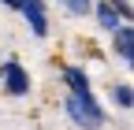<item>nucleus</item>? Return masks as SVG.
Listing matches in <instances>:
<instances>
[{
	"instance_id": "0eeeda50",
	"label": "nucleus",
	"mask_w": 134,
	"mask_h": 130,
	"mask_svg": "<svg viewBox=\"0 0 134 130\" xmlns=\"http://www.w3.org/2000/svg\"><path fill=\"white\" fill-rule=\"evenodd\" d=\"M63 4H67L71 15H86V11H90V0H63Z\"/></svg>"
},
{
	"instance_id": "20e7f679",
	"label": "nucleus",
	"mask_w": 134,
	"mask_h": 130,
	"mask_svg": "<svg viewBox=\"0 0 134 130\" xmlns=\"http://www.w3.org/2000/svg\"><path fill=\"white\" fill-rule=\"evenodd\" d=\"M112 34H115V48H119V60H123V63H130V60H134V30H130L127 22H119V26L112 30Z\"/></svg>"
},
{
	"instance_id": "7ed1b4c3",
	"label": "nucleus",
	"mask_w": 134,
	"mask_h": 130,
	"mask_svg": "<svg viewBox=\"0 0 134 130\" xmlns=\"http://www.w3.org/2000/svg\"><path fill=\"white\" fill-rule=\"evenodd\" d=\"M23 15H26V22H30V30H34V34H37V37H45L48 34V19H45V4H41V0H23Z\"/></svg>"
},
{
	"instance_id": "1a4fd4ad",
	"label": "nucleus",
	"mask_w": 134,
	"mask_h": 130,
	"mask_svg": "<svg viewBox=\"0 0 134 130\" xmlns=\"http://www.w3.org/2000/svg\"><path fill=\"white\" fill-rule=\"evenodd\" d=\"M112 8H119V15L127 19V15H130V0H112Z\"/></svg>"
},
{
	"instance_id": "6e6552de",
	"label": "nucleus",
	"mask_w": 134,
	"mask_h": 130,
	"mask_svg": "<svg viewBox=\"0 0 134 130\" xmlns=\"http://www.w3.org/2000/svg\"><path fill=\"white\" fill-rule=\"evenodd\" d=\"M115 101H119L123 108H130V101H134V97H130V86H119V89H115Z\"/></svg>"
},
{
	"instance_id": "f257e3e1",
	"label": "nucleus",
	"mask_w": 134,
	"mask_h": 130,
	"mask_svg": "<svg viewBox=\"0 0 134 130\" xmlns=\"http://www.w3.org/2000/svg\"><path fill=\"white\" fill-rule=\"evenodd\" d=\"M67 111H71V119L78 126H86V130L104 126V111L97 108L93 93H71V97H67Z\"/></svg>"
},
{
	"instance_id": "f03ea898",
	"label": "nucleus",
	"mask_w": 134,
	"mask_h": 130,
	"mask_svg": "<svg viewBox=\"0 0 134 130\" xmlns=\"http://www.w3.org/2000/svg\"><path fill=\"white\" fill-rule=\"evenodd\" d=\"M0 71H4V86H8V93H11V97H26V89H30V78H26V71H23V63L8 60Z\"/></svg>"
},
{
	"instance_id": "39448f33",
	"label": "nucleus",
	"mask_w": 134,
	"mask_h": 130,
	"mask_svg": "<svg viewBox=\"0 0 134 130\" xmlns=\"http://www.w3.org/2000/svg\"><path fill=\"white\" fill-rule=\"evenodd\" d=\"M63 78H67V86H71V93H90V78H86V71L67 67V71H63Z\"/></svg>"
},
{
	"instance_id": "423d86ee",
	"label": "nucleus",
	"mask_w": 134,
	"mask_h": 130,
	"mask_svg": "<svg viewBox=\"0 0 134 130\" xmlns=\"http://www.w3.org/2000/svg\"><path fill=\"white\" fill-rule=\"evenodd\" d=\"M97 19H100V26H104V30H115V26H119V15H115V8L108 4V0L97 8Z\"/></svg>"
},
{
	"instance_id": "9d476101",
	"label": "nucleus",
	"mask_w": 134,
	"mask_h": 130,
	"mask_svg": "<svg viewBox=\"0 0 134 130\" xmlns=\"http://www.w3.org/2000/svg\"><path fill=\"white\" fill-rule=\"evenodd\" d=\"M4 4H8V8H19V4H23V0H4Z\"/></svg>"
}]
</instances>
